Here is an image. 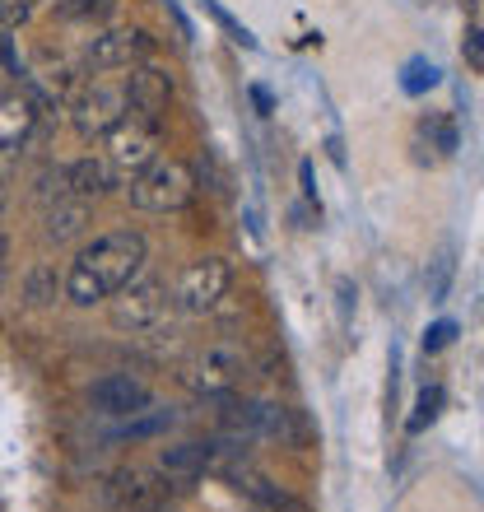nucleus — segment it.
Wrapping results in <instances>:
<instances>
[{"label":"nucleus","mask_w":484,"mask_h":512,"mask_svg":"<svg viewBox=\"0 0 484 512\" xmlns=\"http://www.w3.org/2000/svg\"><path fill=\"white\" fill-rule=\"evenodd\" d=\"M61 284H66V275H61L52 261H38L24 280V303L28 308H52L56 294H61Z\"/></svg>","instance_id":"f3484780"},{"label":"nucleus","mask_w":484,"mask_h":512,"mask_svg":"<svg viewBox=\"0 0 484 512\" xmlns=\"http://www.w3.org/2000/svg\"><path fill=\"white\" fill-rule=\"evenodd\" d=\"M233 284V266L224 256H196L182 280H177V308L182 312H210L219 308V298L229 294Z\"/></svg>","instance_id":"7ed1b4c3"},{"label":"nucleus","mask_w":484,"mask_h":512,"mask_svg":"<svg viewBox=\"0 0 484 512\" xmlns=\"http://www.w3.org/2000/svg\"><path fill=\"white\" fill-rule=\"evenodd\" d=\"M38 10V0H0V28H24Z\"/></svg>","instance_id":"6ab92c4d"},{"label":"nucleus","mask_w":484,"mask_h":512,"mask_svg":"<svg viewBox=\"0 0 484 512\" xmlns=\"http://www.w3.org/2000/svg\"><path fill=\"white\" fill-rule=\"evenodd\" d=\"M196 191V177L182 159H154L149 168H140L131 182V205L145 210V215H173L191 201Z\"/></svg>","instance_id":"f03ea898"},{"label":"nucleus","mask_w":484,"mask_h":512,"mask_svg":"<svg viewBox=\"0 0 484 512\" xmlns=\"http://www.w3.org/2000/svg\"><path fill=\"white\" fill-rule=\"evenodd\" d=\"M242 489L252 494L256 512H312L308 503L298 499V494H289V489H280V485H270L266 475H247V480H242Z\"/></svg>","instance_id":"dca6fc26"},{"label":"nucleus","mask_w":484,"mask_h":512,"mask_svg":"<svg viewBox=\"0 0 484 512\" xmlns=\"http://www.w3.org/2000/svg\"><path fill=\"white\" fill-rule=\"evenodd\" d=\"M94 405L103 410V415H135V410H145L149 405V391L135 378L117 373V378L94 382Z\"/></svg>","instance_id":"9b49d317"},{"label":"nucleus","mask_w":484,"mask_h":512,"mask_svg":"<svg viewBox=\"0 0 484 512\" xmlns=\"http://www.w3.org/2000/svg\"><path fill=\"white\" fill-rule=\"evenodd\" d=\"M461 52H466L471 70H480V66H484V52H480V28H471V33H466V47H461Z\"/></svg>","instance_id":"b1692460"},{"label":"nucleus","mask_w":484,"mask_h":512,"mask_svg":"<svg viewBox=\"0 0 484 512\" xmlns=\"http://www.w3.org/2000/svg\"><path fill=\"white\" fill-rule=\"evenodd\" d=\"M443 410V387H424L419 391V405H415V419H410V433H419L424 424H433Z\"/></svg>","instance_id":"a211bd4d"},{"label":"nucleus","mask_w":484,"mask_h":512,"mask_svg":"<svg viewBox=\"0 0 484 512\" xmlns=\"http://www.w3.org/2000/svg\"><path fill=\"white\" fill-rule=\"evenodd\" d=\"M433 84H438V66H424V61H415V66H410V80H405V89H410V94H419V89H433Z\"/></svg>","instance_id":"4be33fe9"},{"label":"nucleus","mask_w":484,"mask_h":512,"mask_svg":"<svg viewBox=\"0 0 484 512\" xmlns=\"http://www.w3.org/2000/svg\"><path fill=\"white\" fill-rule=\"evenodd\" d=\"M242 368H247V359H242L238 345H229V340H215V345H205L196 359H191V387L205 391V396H229L233 387H238Z\"/></svg>","instance_id":"0eeeda50"},{"label":"nucleus","mask_w":484,"mask_h":512,"mask_svg":"<svg viewBox=\"0 0 484 512\" xmlns=\"http://www.w3.org/2000/svg\"><path fill=\"white\" fill-rule=\"evenodd\" d=\"M149 56V33L145 28H108V33H98L89 42V70H131L135 61H145Z\"/></svg>","instance_id":"1a4fd4ad"},{"label":"nucleus","mask_w":484,"mask_h":512,"mask_svg":"<svg viewBox=\"0 0 484 512\" xmlns=\"http://www.w3.org/2000/svg\"><path fill=\"white\" fill-rule=\"evenodd\" d=\"M70 112H75V131H80L84 140H94V135H108L131 108H126L121 84H103V80H98V84H89V89H80V94H75Z\"/></svg>","instance_id":"423d86ee"},{"label":"nucleus","mask_w":484,"mask_h":512,"mask_svg":"<svg viewBox=\"0 0 484 512\" xmlns=\"http://www.w3.org/2000/svg\"><path fill=\"white\" fill-rule=\"evenodd\" d=\"M112 0H66L61 5V19H98V14H108Z\"/></svg>","instance_id":"aec40b11"},{"label":"nucleus","mask_w":484,"mask_h":512,"mask_svg":"<svg viewBox=\"0 0 484 512\" xmlns=\"http://www.w3.org/2000/svg\"><path fill=\"white\" fill-rule=\"evenodd\" d=\"M121 94H126V108H131L135 117L159 122L163 112H168V98H173V75L159 66H149V61H135L126 84H121Z\"/></svg>","instance_id":"6e6552de"},{"label":"nucleus","mask_w":484,"mask_h":512,"mask_svg":"<svg viewBox=\"0 0 484 512\" xmlns=\"http://www.w3.org/2000/svg\"><path fill=\"white\" fill-rule=\"evenodd\" d=\"M168 489L154 471H117L112 475V503H117L121 512H163V503H168Z\"/></svg>","instance_id":"9d476101"},{"label":"nucleus","mask_w":484,"mask_h":512,"mask_svg":"<svg viewBox=\"0 0 484 512\" xmlns=\"http://www.w3.org/2000/svg\"><path fill=\"white\" fill-rule=\"evenodd\" d=\"M145 261H149L145 233L112 229V233H103V238H94V243L70 261L61 289H66V298L75 308H94V303L112 298L117 289H126V284L145 270Z\"/></svg>","instance_id":"f257e3e1"},{"label":"nucleus","mask_w":484,"mask_h":512,"mask_svg":"<svg viewBox=\"0 0 484 512\" xmlns=\"http://www.w3.org/2000/svg\"><path fill=\"white\" fill-rule=\"evenodd\" d=\"M163 424H173V415H168V410H154V415H145V419H131L126 433H131V438H149V433H159Z\"/></svg>","instance_id":"412c9836"},{"label":"nucleus","mask_w":484,"mask_h":512,"mask_svg":"<svg viewBox=\"0 0 484 512\" xmlns=\"http://www.w3.org/2000/svg\"><path fill=\"white\" fill-rule=\"evenodd\" d=\"M159 471L168 485H191V480H201L210 471V447L205 443H177L168 447L159 457Z\"/></svg>","instance_id":"f8f14e48"},{"label":"nucleus","mask_w":484,"mask_h":512,"mask_svg":"<svg viewBox=\"0 0 484 512\" xmlns=\"http://www.w3.org/2000/svg\"><path fill=\"white\" fill-rule=\"evenodd\" d=\"M452 336H457V326H452V322H438L429 336H424V354H438L443 345H452Z\"/></svg>","instance_id":"5701e85b"},{"label":"nucleus","mask_w":484,"mask_h":512,"mask_svg":"<svg viewBox=\"0 0 484 512\" xmlns=\"http://www.w3.org/2000/svg\"><path fill=\"white\" fill-rule=\"evenodd\" d=\"M33 122H38V112H33L28 98H0V154L24 149L28 135H33Z\"/></svg>","instance_id":"4468645a"},{"label":"nucleus","mask_w":484,"mask_h":512,"mask_svg":"<svg viewBox=\"0 0 484 512\" xmlns=\"http://www.w3.org/2000/svg\"><path fill=\"white\" fill-rule=\"evenodd\" d=\"M163 312H168V284L149 275V280H131L126 289H117L112 326L117 331H149L163 322Z\"/></svg>","instance_id":"39448f33"},{"label":"nucleus","mask_w":484,"mask_h":512,"mask_svg":"<svg viewBox=\"0 0 484 512\" xmlns=\"http://www.w3.org/2000/svg\"><path fill=\"white\" fill-rule=\"evenodd\" d=\"M89 219H94V205L80 201V196H66V201H56L47 210V238L52 243H70V238H80L89 229Z\"/></svg>","instance_id":"2eb2a0df"},{"label":"nucleus","mask_w":484,"mask_h":512,"mask_svg":"<svg viewBox=\"0 0 484 512\" xmlns=\"http://www.w3.org/2000/svg\"><path fill=\"white\" fill-rule=\"evenodd\" d=\"M112 187H117V177H112L108 159H75L66 168V191L80 196V201H98V196H108Z\"/></svg>","instance_id":"ddd939ff"},{"label":"nucleus","mask_w":484,"mask_h":512,"mask_svg":"<svg viewBox=\"0 0 484 512\" xmlns=\"http://www.w3.org/2000/svg\"><path fill=\"white\" fill-rule=\"evenodd\" d=\"M103 140H108V163L121 173H140L159 159V122H145V117H121Z\"/></svg>","instance_id":"20e7f679"}]
</instances>
